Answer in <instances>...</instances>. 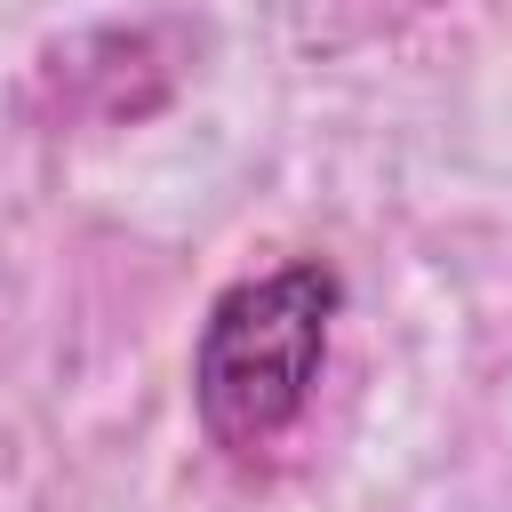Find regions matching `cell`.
Returning a JSON list of instances; mask_svg holds the SVG:
<instances>
[{
	"label": "cell",
	"mask_w": 512,
	"mask_h": 512,
	"mask_svg": "<svg viewBox=\"0 0 512 512\" xmlns=\"http://www.w3.org/2000/svg\"><path fill=\"white\" fill-rule=\"evenodd\" d=\"M336 304H344V280L320 256L248 272L208 304L192 344V408L224 456H264L288 440V424L320 384Z\"/></svg>",
	"instance_id": "cell-1"
}]
</instances>
